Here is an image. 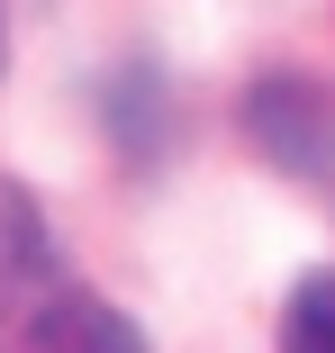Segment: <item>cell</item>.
<instances>
[{
	"instance_id": "6da1fadb",
	"label": "cell",
	"mask_w": 335,
	"mask_h": 353,
	"mask_svg": "<svg viewBox=\"0 0 335 353\" xmlns=\"http://www.w3.org/2000/svg\"><path fill=\"white\" fill-rule=\"evenodd\" d=\"M245 127H254V145L272 154L281 172H299V181H326V163H335V109H326V91L317 82H254V100H245Z\"/></svg>"
},
{
	"instance_id": "7a4b0ae2",
	"label": "cell",
	"mask_w": 335,
	"mask_h": 353,
	"mask_svg": "<svg viewBox=\"0 0 335 353\" xmlns=\"http://www.w3.org/2000/svg\"><path fill=\"white\" fill-rule=\"evenodd\" d=\"M45 299H54L45 218H37V199H28L19 181H0V344H19Z\"/></svg>"
},
{
	"instance_id": "3957f363",
	"label": "cell",
	"mask_w": 335,
	"mask_h": 353,
	"mask_svg": "<svg viewBox=\"0 0 335 353\" xmlns=\"http://www.w3.org/2000/svg\"><path fill=\"white\" fill-rule=\"evenodd\" d=\"M19 353H145V335H136V317L109 308L100 290H54L37 308V326L19 335Z\"/></svg>"
},
{
	"instance_id": "277c9868",
	"label": "cell",
	"mask_w": 335,
	"mask_h": 353,
	"mask_svg": "<svg viewBox=\"0 0 335 353\" xmlns=\"http://www.w3.org/2000/svg\"><path fill=\"white\" fill-rule=\"evenodd\" d=\"M281 353H335V272H308L281 308Z\"/></svg>"
},
{
	"instance_id": "5b68a950",
	"label": "cell",
	"mask_w": 335,
	"mask_h": 353,
	"mask_svg": "<svg viewBox=\"0 0 335 353\" xmlns=\"http://www.w3.org/2000/svg\"><path fill=\"white\" fill-rule=\"evenodd\" d=\"M0 54H10V37H0Z\"/></svg>"
}]
</instances>
